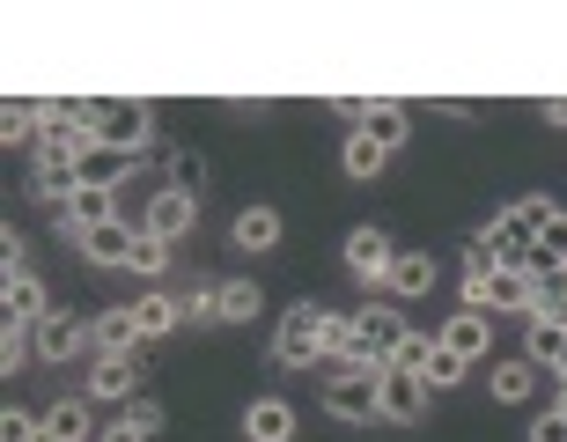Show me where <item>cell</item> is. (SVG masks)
I'll return each instance as SVG.
<instances>
[{
	"instance_id": "obj_6",
	"label": "cell",
	"mask_w": 567,
	"mask_h": 442,
	"mask_svg": "<svg viewBox=\"0 0 567 442\" xmlns=\"http://www.w3.org/2000/svg\"><path fill=\"white\" fill-rule=\"evenodd\" d=\"M377 399H383V421L413 428L427 413V383L413 377V369H377Z\"/></svg>"
},
{
	"instance_id": "obj_5",
	"label": "cell",
	"mask_w": 567,
	"mask_h": 442,
	"mask_svg": "<svg viewBox=\"0 0 567 442\" xmlns=\"http://www.w3.org/2000/svg\"><path fill=\"white\" fill-rule=\"evenodd\" d=\"M391 266H399V244H391L383 229H354V236H347V274H354L361 288H383Z\"/></svg>"
},
{
	"instance_id": "obj_9",
	"label": "cell",
	"mask_w": 567,
	"mask_h": 442,
	"mask_svg": "<svg viewBox=\"0 0 567 442\" xmlns=\"http://www.w3.org/2000/svg\"><path fill=\"white\" fill-rule=\"evenodd\" d=\"M133 251H141V229H133L126 214L82 236V258H89V266H133Z\"/></svg>"
},
{
	"instance_id": "obj_13",
	"label": "cell",
	"mask_w": 567,
	"mask_h": 442,
	"mask_svg": "<svg viewBox=\"0 0 567 442\" xmlns=\"http://www.w3.org/2000/svg\"><path fill=\"white\" fill-rule=\"evenodd\" d=\"M89 347H96V354H141L147 339H141V325H133V302H126V310H96Z\"/></svg>"
},
{
	"instance_id": "obj_8",
	"label": "cell",
	"mask_w": 567,
	"mask_h": 442,
	"mask_svg": "<svg viewBox=\"0 0 567 442\" xmlns=\"http://www.w3.org/2000/svg\"><path fill=\"white\" fill-rule=\"evenodd\" d=\"M192 214H199V199H185V192H155L147 199V214H141V236H163V244H177V236L192 229Z\"/></svg>"
},
{
	"instance_id": "obj_12",
	"label": "cell",
	"mask_w": 567,
	"mask_h": 442,
	"mask_svg": "<svg viewBox=\"0 0 567 442\" xmlns=\"http://www.w3.org/2000/svg\"><path fill=\"white\" fill-rule=\"evenodd\" d=\"M486 347H494V325H486V310H457L450 325H442V354H457L464 369H472Z\"/></svg>"
},
{
	"instance_id": "obj_16",
	"label": "cell",
	"mask_w": 567,
	"mask_h": 442,
	"mask_svg": "<svg viewBox=\"0 0 567 442\" xmlns=\"http://www.w3.org/2000/svg\"><path fill=\"white\" fill-rule=\"evenodd\" d=\"M244 435H251V442H288V435H295V405H288V399H251V413H244Z\"/></svg>"
},
{
	"instance_id": "obj_36",
	"label": "cell",
	"mask_w": 567,
	"mask_h": 442,
	"mask_svg": "<svg viewBox=\"0 0 567 442\" xmlns=\"http://www.w3.org/2000/svg\"><path fill=\"white\" fill-rule=\"evenodd\" d=\"M96 442H155V435H147V428H133V421H118V428H104Z\"/></svg>"
},
{
	"instance_id": "obj_23",
	"label": "cell",
	"mask_w": 567,
	"mask_h": 442,
	"mask_svg": "<svg viewBox=\"0 0 567 442\" xmlns=\"http://www.w3.org/2000/svg\"><path fill=\"white\" fill-rule=\"evenodd\" d=\"M89 428H96V421H89L82 399H60L52 413H44V435H52V442H89Z\"/></svg>"
},
{
	"instance_id": "obj_26",
	"label": "cell",
	"mask_w": 567,
	"mask_h": 442,
	"mask_svg": "<svg viewBox=\"0 0 567 442\" xmlns=\"http://www.w3.org/2000/svg\"><path fill=\"white\" fill-rule=\"evenodd\" d=\"M169 192H185V199H199V192H207V163H199V147L169 155Z\"/></svg>"
},
{
	"instance_id": "obj_29",
	"label": "cell",
	"mask_w": 567,
	"mask_h": 442,
	"mask_svg": "<svg viewBox=\"0 0 567 442\" xmlns=\"http://www.w3.org/2000/svg\"><path fill=\"white\" fill-rule=\"evenodd\" d=\"M435 354H442V339L413 332V339H405V347H399V361H391V369H413V377H427V361H435Z\"/></svg>"
},
{
	"instance_id": "obj_17",
	"label": "cell",
	"mask_w": 567,
	"mask_h": 442,
	"mask_svg": "<svg viewBox=\"0 0 567 442\" xmlns=\"http://www.w3.org/2000/svg\"><path fill=\"white\" fill-rule=\"evenodd\" d=\"M38 192L52 207H66V199L82 192V163H74V155H38Z\"/></svg>"
},
{
	"instance_id": "obj_7",
	"label": "cell",
	"mask_w": 567,
	"mask_h": 442,
	"mask_svg": "<svg viewBox=\"0 0 567 442\" xmlns=\"http://www.w3.org/2000/svg\"><path fill=\"white\" fill-rule=\"evenodd\" d=\"M89 325H96V317H82V310H52L38 325V361H74L89 347Z\"/></svg>"
},
{
	"instance_id": "obj_11",
	"label": "cell",
	"mask_w": 567,
	"mask_h": 442,
	"mask_svg": "<svg viewBox=\"0 0 567 442\" xmlns=\"http://www.w3.org/2000/svg\"><path fill=\"white\" fill-rule=\"evenodd\" d=\"M89 399H141V354H96Z\"/></svg>"
},
{
	"instance_id": "obj_25",
	"label": "cell",
	"mask_w": 567,
	"mask_h": 442,
	"mask_svg": "<svg viewBox=\"0 0 567 442\" xmlns=\"http://www.w3.org/2000/svg\"><path fill=\"white\" fill-rule=\"evenodd\" d=\"M546 266H567V214L553 207L546 236H538V251H530V274H546Z\"/></svg>"
},
{
	"instance_id": "obj_1",
	"label": "cell",
	"mask_w": 567,
	"mask_h": 442,
	"mask_svg": "<svg viewBox=\"0 0 567 442\" xmlns=\"http://www.w3.org/2000/svg\"><path fill=\"white\" fill-rule=\"evenodd\" d=\"M405 310H391V302H369V310H354V369H391L405 347Z\"/></svg>"
},
{
	"instance_id": "obj_28",
	"label": "cell",
	"mask_w": 567,
	"mask_h": 442,
	"mask_svg": "<svg viewBox=\"0 0 567 442\" xmlns=\"http://www.w3.org/2000/svg\"><path fill=\"white\" fill-rule=\"evenodd\" d=\"M22 354H38V325H0V369H22Z\"/></svg>"
},
{
	"instance_id": "obj_18",
	"label": "cell",
	"mask_w": 567,
	"mask_h": 442,
	"mask_svg": "<svg viewBox=\"0 0 567 442\" xmlns=\"http://www.w3.org/2000/svg\"><path fill=\"white\" fill-rule=\"evenodd\" d=\"M524 354L560 377V369H567V325H560V317H530V347H524Z\"/></svg>"
},
{
	"instance_id": "obj_22",
	"label": "cell",
	"mask_w": 567,
	"mask_h": 442,
	"mask_svg": "<svg viewBox=\"0 0 567 442\" xmlns=\"http://www.w3.org/2000/svg\"><path fill=\"white\" fill-rule=\"evenodd\" d=\"M361 133L377 147H405V133H413V119H405V104H369V119H361Z\"/></svg>"
},
{
	"instance_id": "obj_30",
	"label": "cell",
	"mask_w": 567,
	"mask_h": 442,
	"mask_svg": "<svg viewBox=\"0 0 567 442\" xmlns=\"http://www.w3.org/2000/svg\"><path fill=\"white\" fill-rule=\"evenodd\" d=\"M185 317H192V325H214V317H221V288H192L185 295Z\"/></svg>"
},
{
	"instance_id": "obj_27",
	"label": "cell",
	"mask_w": 567,
	"mask_h": 442,
	"mask_svg": "<svg viewBox=\"0 0 567 442\" xmlns=\"http://www.w3.org/2000/svg\"><path fill=\"white\" fill-rule=\"evenodd\" d=\"M258 317V288L251 280H229V288H221V325H251Z\"/></svg>"
},
{
	"instance_id": "obj_37",
	"label": "cell",
	"mask_w": 567,
	"mask_h": 442,
	"mask_svg": "<svg viewBox=\"0 0 567 442\" xmlns=\"http://www.w3.org/2000/svg\"><path fill=\"white\" fill-rule=\"evenodd\" d=\"M332 111H339V119H347V126H361V119H369V96H339Z\"/></svg>"
},
{
	"instance_id": "obj_4",
	"label": "cell",
	"mask_w": 567,
	"mask_h": 442,
	"mask_svg": "<svg viewBox=\"0 0 567 442\" xmlns=\"http://www.w3.org/2000/svg\"><path fill=\"white\" fill-rule=\"evenodd\" d=\"M147 141H155V111H147V104H104V119H96V147L147 155Z\"/></svg>"
},
{
	"instance_id": "obj_38",
	"label": "cell",
	"mask_w": 567,
	"mask_h": 442,
	"mask_svg": "<svg viewBox=\"0 0 567 442\" xmlns=\"http://www.w3.org/2000/svg\"><path fill=\"white\" fill-rule=\"evenodd\" d=\"M546 119H553V126H567V96H546Z\"/></svg>"
},
{
	"instance_id": "obj_14",
	"label": "cell",
	"mask_w": 567,
	"mask_h": 442,
	"mask_svg": "<svg viewBox=\"0 0 567 442\" xmlns=\"http://www.w3.org/2000/svg\"><path fill=\"white\" fill-rule=\"evenodd\" d=\"M133 325H141V339H169L177 325H185V302L163 295V288H147L141 302H133Z\"/></svg>"
},
{
	"instance_id": "obj_39",
	"label": "cell",
	"mask_w": 567,
	"mask_h": 442,
	"mask_svg": "<svg viewBox=\"0 0 567 442\" xmlns=\"http://www.w3.org/2000/svg\"><path fill=\"white\" fill-rule=\"evenodd\" d=\"M553 413L567 421V383H560V377H553Z\"/></svg>"
},
{
	"instance_id": "obj_31",
	"label": "cell",
	"mask_w": 567,
	"mask_h": 442,
	"mask_svg": "<svg viewBox=\"0 0 567 442\" xmlns=\"http://www.w3.org/2000/svg\"><path fill=\"white\" fill-rule=\"evenodd\" d=\"M169 266V244L163 236H141V251H133V274H163Z\"/></svg>"
},
{
	"instance_id": "obj_3",
	"label": "cell",
	"mask_w": 567,
	"mask_h": 442,
	"mask_svg": "<svg viewBox=\"0 0 567 442\" xmlns=\"http://www.w3.org/2000/svg\"><path fill=\"white\" fill-rule=\"evenodd\" d=\"M324 413H332V421H354V428L383 421L377 369H332V377H324Z\"/></svg>"
},
{
	"instance_id": "obj_10",
	"label": "cell",
	"mask_w": 567,
	"mask_h": 442,
	"mask_svg": "<svg viewBox=\"0 0 567 442\" xmlns=\"http://www.w3.org/2000/svg\"><path fill=\"white\" fill-rule=\"evenodd\" d=\"M0 317H8V325H44V317H52L44 280L38 274H8V280H0Z\"/></svg>"
},
{
	"instance_id": "obj_33",
	"label": "cell",
	"mask_w": 567,
	"mask_h": 442,
	"mask_svg": "<svg viewBox=\"0 0 567 442\" xmlns=\"http://www.w3.org/2000/svg\"><path fill=\"white\" fill-rule=\"evenodd\" d=\"M38 435V421H30V413H16V405H8V413H0V442H30Z\"/></svg>"
},
{
	"instance_id": "obj_32",
	"label": "cell",
	"mask_w": 567,
	"mask_h": 442,
	"mask_svg": "<svg viewBox=\"0 0 567 442\" xmlns=\"http://www.w3.org/2000/svg\"><path fill=\"white\" fill-rule=\"evenodd\" d=\"M457 377H464V361H457V354H435V361H427V377H421V383H427V391H450Z\"/></svg>"
},
{
	"instance_id": "obj_24",
	"label": "cell",
	"mask_w": 567,
	"mask_h": 442,
	"mask_svg": "<svg viewBox=\"0 0 567 442\" xmlns=\"http://www.w3.org/2000/svg\"><path fill=\"white\" fill-rule=\"evenodd\" d=\"M38 126H44V104H30V96H8L0 104V141H22V133L38 141Z\"/></svg>"
},
{
	"instance_id": "obj_35",
	"label": "cell",
	"mask_w": 567,
	"mask_h": 442,
	"mask_svg": "<svg viewBox=\"0 0 567 442\" xmlns=\"http://www.w3.org/2000/svg\"><path fill=\"white\" fill-rule=\"evenodd\" d=\"M530 442H567V421H560V413H546V421L530 428Z\"/></svg>"
},
{
	"instance_id": "obj_2",
	"label": "cell",
	"mask_w": 567,
	"mask_h": 442,
	"mask_svg": "<svg viewBox=\"0 0 567 442\" xmlns=\"http://www.w3.org/2000/svg\"><path fill=\"white\" fill-rule=\"evenodd\" d=\"M274 361L280 369H317L324 361V302H295L274 325Z\"/></svg>"
},
{
	"instance_id": "obj_15",
	"label": "cell",
	"mask_w": 567,
	"mask_h": 442,
	"mask_svg": "<svg viewBox=\"0 0 567 442\" xmlns=\"http://www.w3.org/2000/svg\"><path fill=\"white\" fill-rule=\"evenodd\" d=\"M383 288L399 295V302H421V295L435 288V251H399V266H391Z\"/></svg>"
},
{
	"instance_id": "obj_21",
	"label": "cell",
	"mask_w": 567,
	"mask_h": 442,
	"mask_svg": "<svg viewBox=\"0 0 567 442\" xmlns=\"http://www.w3.org/2000/svg\"><path fill=\"white\" fill-rule=\"evenodd\" d=\"M280 244V214L274 207H244L236 214V251H274Z\"/></svg>"
},
{
	"instance_id": "obj_19",
	"label": "cell",
	"mask_w": 567,
	"mask_h": 442,
	"mask_svg": "<svg viewBox=\"0 0 567 442\" xmlns=\"http://www.w3.org/2000/svg\"><path fill=\"white\" fill-rule=\"evenodd\" d=\"M383 163H391V147H377L369 133H347V147H339V169H347L354 185H369V177H383Z\"/></svg>"
},
{
	"instance_id": "obj_34",
	"label": "cell",
	"mask_w": 567,
	"mask_h": 442,
	"mask_svg": "<svg viewBox=\"0 0 567 442\" xmlns=\"http://www.w3.org/2000/svg\"><path fill=\"white\" fill-rule=\"evenodd\" d=\"M126 421H133V428H147V435H155V428H163V405H155V399H133V405H126Z\"/></svg>"
},
{
	"instance_id": "obj_20",
	"label": "cell",
	"mask_w": 567,
	"mask_h": 442,
	"mask_svg": "<svg viewBox=\"0 0 567 442\" xmlns=\"http://www.w3.org/2000/svg\"><path fill=\"white\" fill-rule=\"evenodd\" d=\"M530 391H538V361H530V354L494 361V399H502V405H524Z\"/></svg>"
}]
</instances>
